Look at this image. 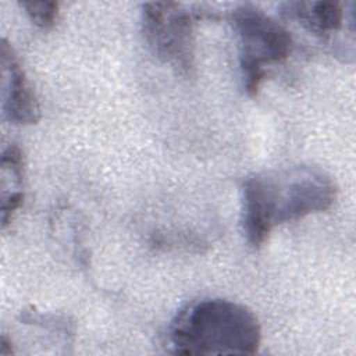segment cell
I'll return each mask as SVG.
<instances>
[{"instance_id": "obj_1", "label": "cell", "mask_w": 356, "mask_h": 356, "mask_svg": "<svg viewBox=\"0 0 356 356\" xmlns=\"http://www.w3.org/2000/svg\"><path fill=\"white\" fill-rule=\"evenodd\" d=\"M337 185L320 167L295 165L257 172L242 185V229L259 249L281 224L328 210L337 200Z\"/></svg>"}, {"instance_id": "obj_3", "label": "cell", "mask_w": 356, "mask_h": 356, "mask_svg": "<svg viewBox=\"0 0 356 356\" xmlns=\"http://www.w3.org/2000/svg\"><path fill=\"white\" fill-rule=\"evenodd\" d=\"M239 39V65L246 93L257 96L267 68L284 63L293 50L291 32L254 4H241L231 13Z\"/></svg>"}, {"instance_id": "obj_9", "label": "cell", "mask_w": 356, "mask_h": 356, "mask_svg": "<svg viewBox=\"0 0 356 356\" xmlns=\"http://www.w3.org/2000/svg\"><path fill=\"white\" fill-rule=\"evenodd\" d=\"M0 353L3 356H8V355H13L14 353V349L11 346V341L6 337V335H1V342H0Z\"/></svg>"}, {"instance_id": "obj_8", "label": "cell", "mask_w": 356, "mask_h": 356, "mask_svg": "<svg viewBox=\"0 0 356 356\" xmlns=\"http://www.w3.org/2000/svg\"><path fill=\"white\" fill-rule=\"evenodd\" d=\"M19 6L25 10V14L31 19V22L43 31L51 29L58 21L60 6L56 1L31 0V1H21Z\"/></svg>"}, {"instance_id": "obj_7", "label": "cell", "mask_w": 356, "mask_h": 356, "mask_svg": "<svg viewBox=\"0 0 356 356\" xmlns=\"http://www.w3.org/2000/svg\"><path fill=\"white\" fill-rule=\"evenodd\" d=\"M25 178V156L15 143L7 146L1 154V227L11 224L14 214L22 206Z\"/></svg>"}, {"instance_id": "obj_5", "label": "cell", "mask_w": 356, "mask_h": 356, "mask_svg": "<svg viewBox=\"0 0 356 356\" xmlns=\"http://www.w3.org/2000/svg\"><path fill=\"white\" fill-rule=\"evenodd\" d=\"M0 63L3 75L1 110L14 125H32L40 120V104L13 46L1 39Z\"/></svg>"}, {"instance_id": "obj_4", "label": "cell", "mask_w": 356, "mask_h": 356, "mask_svg": "<svg viewBox=\"0 0 356 356\" xmlns=\"http://www.w3.org/2000/svg\"><path fill=\"white\" fill-rule=\"evenodd\" d=\"M199 18L175 1H150L142 4L140 26L152 53L174 68L191 76L195 71V24Z\"/></svg>"}, {"instance_id": "obj_6", "label": "cell", "mask_w": 356, "mask_h": 356, "mask_svg": "<svg viewBox=\"0 0 356 356\" xmlns=\"http://www.w3.org/2000/svg\"><path fill=\"white\" fill-rule=\"evenodd\" d=\"M346 8L348 4L342 1H288L282 4V14L309 33L327 40L341 32L348 19H353V11Z\"/></svg>"}, {"instance_id": "obj_2", "label": "cell", "mask_w": 356, "mask_h": 356, "mask_svg": "<svg viewBox=\"0 0 356 356\" xmlns=\"http://www.w3.org/2000/svg\"><path fill=\"white\" fill-rule=\"evenodd\" d=\"M260 343L257 316L245 305L222 298L188 305L167 334L168 349L175 355H253Z\"/></svg>"}]
</instances>
